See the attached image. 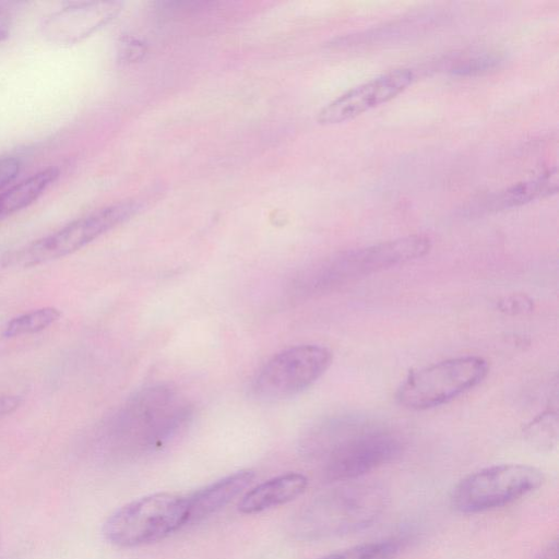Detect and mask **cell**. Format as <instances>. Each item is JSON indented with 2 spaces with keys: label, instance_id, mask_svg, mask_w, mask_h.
<instances>
[{
  "label": "cell",
  "instance_id": "1",
  "mask_svg": "<svg viewBox=\"0 0 559 559\" xmlns=\"http://www.w3.org/2000/svg\"><path fill=\"white\" fill-rule=\"evenodd\" d=\"M301 450L321 462L326 480L347 481L394 460L402 442L396 433L368 418L341 416L312 427Z\"/></svg>",
  "mask_w": 559,
  "mask_h": 559
},
{
  "label": "cell",
  "instance_id": "2",
  "mask_svg": "<svg viewBox=\"0 0 559 559\" xmlns=\"http://www.w3.org/2000/svg\"><path fill=\"white\" fill-rule=\"evenodd\" d=\"M191 416V407L173 389L154 385L127 401L112 418L108 432L119 450L143 453L173 440Z\"/></svg>",
  "mask_w": 559,
  "mask_h": 559
},
{
  "label": "cell",
  "instance_id": "3",
  "mask_svg": "<svg viewBox=\"0 0 559 559\" xmlns=\"http://www.w3.org/2000/svg\"><path fill=\"white\" fill-rule=\"evenodd\" d=\"M386 500L380 485L353 483L335 487L299 511L293 532L301 539L317 540L364 530L382 514Z\"/></svg>",
  "mask_w": 559,
  "mask_h": 559
},
{
  "label": "cell",
  "instance_id": "4",
  "mask_svg": "<svg viewBox=\"0 0 559 559\" xmlns=\"http://www.w3.org/2000/svg\"><path fill=\"white\" fill-rule=\"evenodd\" d=\"M431 240L426 235H408L338 253L306 271L296 283L297 294L333 289L353 280L386 270L427 254Z\"/></svg>",
  "mask_w": 559,
  "mask_h": 559
},
{
  "label": "cell",
  "instance_id": "5",
  "mask_svg": "<svg viewBox=\"0 0 559 559\" xmlns=\"http://www.w3.org/2000/svg\"><path fill=\"white\" fill-rule=\"evenodd\" d=\"M187 525V499L170 492L141 497L117 509L103 524L105 539L120 548L162 540Z\"/></svg>",
  "mask_w": 559,
  "mask_h": 559
},
{
  "label": "cell",
  "instance_id": "6",
  "mask_svg": "<svg viewBox=\"0 0 559 559\" xmlns=\"http://www.w3.org/2000/svg\"><path fill=\"white\" fill-rule=\"evenodd\" d=\"M138 210L132 202L104 206L72 221L60 229L23 247L8 251L4 267L28 269L76 252L130 218Z\"/></svg>",
  "mask_w": 559,
  "mask_h": 559
},
{
  "label": "cell",
  "instance_id": "7",
  "mask_svg": "<svg viewBox=\"0 0 559 559\" xmlns=\"http://www.w3.org/2000/svg\"><path fill=\"white\" fill-rule=\"evenodd\" d=\"M544 483V474L526 464H499L461 479L450 495L451 507L462 514H475L514 502Z\"/></svg>",
  "mask_w": 559,
  "mask_h": 559
},
{
  "label": "cell",
  "instance_id": "8",
  "mask_svg": "<svg viewBox=\"0 0 559 559\" xmlns=\"http://www.w3.org/2000/svg\"><path fill=\"white\" fill-rule=\"evenodd\" d=\"M479 356L442 360L411 372L397 390L399 403L411 409L445 404L479 384L488 373Z\"/></svg>",
  "mask_w": 559,
  "mask_h": 559
},
{
  "label": "cell",
  "instance_id": "9",
  "mask_svg": "<svg viewBox=\"0 0 559 559\" xmlns=\"http://www.w3.org/2000/svg\"><path fill=\"white\" fill-rule=\"evenodd\" d=\"M331 350L318 344H301L276 353L254 374L250 390L262 401L294 396L312 385L330 367Z\"/></svg>",
  "mask_w": 559,
  "mask_h": 559
},
{
  "label": "cell",
  "instance_id": "10",
  "mask_svg": "<svg viewBox=\"0 0 559 559\" xmlns=\"http://www.w3.org/2000/svg\"><path fill=\"white\" fill-rule=\"evenodd\" d=\"M411 69L399 68L352 87L326 104L318 114L321 124H337L395 98L414 81Z\"/></svg>",
  "mask_w": 559,
  "mask_h": 559
},
{
  "label": "cell",
  "instance_id": "11",
  "mask_svg": "<svg viewBox=\"0 0 559 559\" xmlns=\"http://www.w3.org/2000/svg\"><path fill=\"white\" fill-rule=\"evenodd\" d=\"M116 11L115 2L75 3L47 19L44 34L55 43L74 44L104 26Z\"/></svg>",
  "mask_w": 559,
  "mask_h": 559
},
{
  "label": "cell",
  "instance_id": "12",
  "mask_svg": "<svg viewBox=\"0 0 559 559\" xmlns=\"http://www.w3.org/2000/svg\"><path fill=\"white\" fill-rule=\"evenodd\" d=\"M254 477L251 469L238 471L186 497L187 525L199 523L225 508L252 484Z\"/></svg>",
  "mask_w": 559,
  "mask_h": 559
},
{
  "label": "cell",
  "instance_id": "13",
  "mask_svg": "<svg viewBox=\"0 0 559 559\" xmlns=\"http://www.w3.org/2000/svg\"><path fill=\"white\" fill-rule=\"evenodd\" d=\"M557 168L548 169L534 178L516 182L489 193L476 201L473 211L497 212L521 206L555 194L558 190Z\"/></svg>",
  "mask_w": 559,
  "mask_h": 559
},
{
  "label": "cell",
  "instance_id": "14",
  "mask_svg": "<svg viewBox=\"0 0 559 559\" xmlns=\"http://www.w3.org/2000/svg\"><path fill=\"white\" fill-rule=\"evenodd\" d=\"M308 478L300 473H286L265 480L248 490L241 498L238 510L245 514L260 513L285 504L302 495Z\"/></svg>",
  "mask_w": 559,
  "mask_h": 559
},
{
  "label": "cell",
  "instance_id": "15",
  "mask_svg": "<svg viewBox=\"0 0 559 559\" xmlns=\"http://www.w3.org/2000/svg\"><path fill=\"white\" fill-rule=\"evenodd\" d=\"M59 169L48 167L0 193V221L37 201L58 179Z\"/></svg>",
  "mask_w": 559,
  "mask_h": 559
},
{
  "label": "cell",
  "instance_id": "16",
  "mask_svg": "<svg viewBox=\"0 0 559 559\" xmlns=\"http://www.w3.org/2000/svg\"><path fill=\"white\" fill-rule=\"evenodd\" d=\"M62 313L56 307H43L19 314L7 322L3 328L4 338H14L39 333L56 323Z\"/></svg>",
  "mask_w": 559,
  "mask_h": 559
},
{
  "label": "cell",
  "instance_id": "17",
  "mask_svg": "<svg viewBox=\"0 0 559 559\" xmlns=\"http://www.w3.org/2000/svg\"><path fill=\"white\" fill-rule=\"evenodd\" d=\"M403 547V542L391 538L359 544L319 559H395Z\"/></svg>",
  "mask_w": 559,
  "mask_h": 559
},
{
  "label": "cell",
  "instance_id": "18",
  "mask_svg": "<svg viewBox=\"0 0 559 559\" xmlns=\"http://www.w3.org/2000/svg\"><path fill=\"white\" fill-rule=\"evenodd\" d=\"M525 436L533 445L540 449H550L557 439L556 415L543 414L527 426Z\"/></svg>",
  "mask_w": 559,
  "mask_h": 559
},
{
  "label": "cell",
  "instance_id": "19",
  "mask_svg": "<svg viewBox=\"0 0 559 559\" xmlns=\"http://www.w3.org/2000/svg\"><path fill=\"white\" fill-rule=\"evenodd\" d=\"M500 61L501 58L499 55L485 52L459 61L450 69V72L460 76L477 75L495 69Z\"/></svg>",
  "mask_w": 559,
  "mask_h": 559
},
{
  "label": "cell",
  "instance_id": "20",
  "mask_svg": "<svg viewBox=\"0 0 559 559\" xmlns=\"http://www.w3.org/2000/svg\"><path fill=\"white\" fill-rule=\"evenodd\" d=\"M22 169L20 158L4 156L0 158V190L13 182Z\"/></svg>",
  "mask_w": 559,
  "mask_h": 559
},
{
  "label": "cell",
  "instance_id": "21",
  "mask_svg": "<svg viewBox=\"0 0 559 559\" xmlns=\"http://www.w3.org/2000/svg\"><path fill=\"white\" fill-rule=\"evenodd\" d=\"M144 47L136 39L126 38L121 43L120 55L124 61H135L144 53Z\"/></svg>",
  "mask_w": 559,
  "mask_h": 559
},
{
  "label": "cell",
  "instance_id": "22",
  "mask_svg": "<svg viewBox=\"0 0 559 559\" xmlns=\"http://www.w3.org/2000/svg\"><path fill=\"white\" fill-rule=\"evenodd\" d=\"M23 403L19 395L0 396V417L10 415L15 412Z\"/></svg>",
  "mask_w": 559,
  "mask_h": 559
},
{
  "label": "cell",
  "instance_id": "23",
  "mask_svg": "<svg viewBox=\"0 0 559 559\" xmlns=\"http://www.w3.org/2000/svg\"><path fill=\"white\" fill-rule=\"evenodd\" d=\"M535 559H558V542H549Z\"/></svg>",
  "mask_w": 559,
  "mask_h": 559
},
{
  "label": "cell",
  "instance_id": "24",
  "mask_svg": "<svg viewBox=\"0 0 559 559\" xmlns=\"http://www.w3.org/2000/svg\"><path fill=\"white\" fill-rule=\"evenodd\" d=\"M9 33V22L7 16L0 11V40Z\"/></svg>",
  "mask_w": 559,
  "mask_h": 559
}]
</instances>
